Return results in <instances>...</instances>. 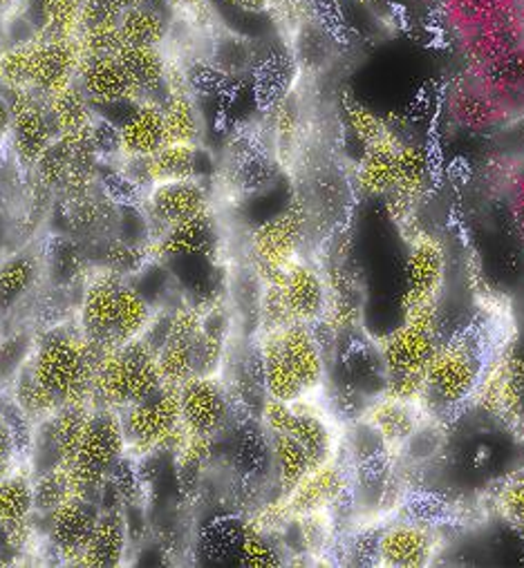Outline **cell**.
Here are the masks:
<instances>
[{"label": "cell", "instance_id": "obj_1", "mask_svg": "<svg viewBox=\"0 0 524 568\" xmlns=\"http://www.w3.org/2000/svg\"><path fill=\"white\" fill-rule=\"evenodd\" d=\"M500 347L493 345L491 325L480 318L464 323L442 338L424 374L426 412L435 418L453 416L466 407Z\"/></svg>", "mask_w": 524, "mask_h": 568}, {"label": "cell", "instance_id": "obj_2", "mask_svg": "<svg viewBox=\"0 0 524 568\" xmlns=\"http://www.w3.org/2000/svg\"><path fill=\"white\" fill-rule=\"evenodd\" d=\"M105 349L88 341L77 321H66L39 332L30 367L61 405H92L94 374Z\"/></svg>", "mask_w": 524, "mask_h": 568}, {"label": "cell", "instance_id": "obj_3", "mask_svg": "<svg viewBox=\"0 0 524 568\" xmlns=\"http://www.w3.org/2000/svg\"><path fill=\"white\" fill-rule=\"evenodd\" d=\"M121 412L103 405H92L85 430L74 462L68 466L74 495L92 501H103L105 486L128 459Z\"/></svg>", "mask_w": 524, "mask_h": 568}, {"label": "cell", "instance_id": "obj_4", "mask_svg": "<svg viewBox=\"0 0 524 568\" xmlns=\"http://www.w3.org/2000/svg\"><path fill=\"white\" fill-rule=\"evenodd\" d=\"M312 226L310 204L303 195H294L290 204L274 217L260 222L246 237V262L262 284L281 282L285 268L303 257Z\"/></svg>", "mask_w": 524, "mask_h": 568}, {"label": "cell", "instance_id": "obj_5", "mask_svg": "<svg viewBox=\"0 0 524 568\" xmlns=\"http://www.w3.org/2000/svg\"><path fill=\"white\" fill-rule=\"evenodd\" d=\"M128 459L144 462L160 453H178L189 433L180 416L178 387L164 385L153 396L121 409Z\"/></svg>", "mask_w": 524, "mask_h": 568}, {"label": "cell", "instance_id": "obj_6", "mask_svg": "<svg viewBox=\"0 0 524 568\" xmlns=\"http://www.w3.org/2000/svg\"><path fill=\"white\" fill-rule=\"evenodd\" d=\"M404 325L374 341L385 376H424L440 343V303L404 305Z\"/></svg>", "mask_w": 524, "mask_h": 568}, {"label": "cell", "instance_id": "obj_7", "mask_svg": "<svg viewBox=\"0 0 524 568\" xmlns=\"http://www.w3.org/2000/svg\"><path fill=\"white\" fill-rule=\"evenodd\" d=\"M468 405L508 428L524 423V352L513 341L493 354Z\"/></svg>", "mask_w": 524, "mask_h": 568}, {"label": "cell", "instance_id": "obj_8", "mask_svg": "<svg viewBox=\"0 0 524 568\" xmlns=\"http://www.w3.org/2000/svg\"><path fill=\"white\" fill-rule=\"evenodd\" d=\"M281 166L274 158L270 136L253 128L238 130L224 149L218 175L224 186L242 197L265 191L276 182Z\"/></svg>", "mask_w": 524, "mask_h": 568}, {"label": "cell", "instance_id": "obj_9", "mask_svg": "<svg viewBox=\"0 0 524 568\" xmlns=\"http://www.w3.org/2000/svg\"><path fill=\"white\" fill-rule=\"evenodd\" d=\"M444 548L440 528L429 519H392L376 530L374 566L381 568H424Z\"/></svg>", "mask_w": 524, "mask_h": 568}, {"label": "cell", "instance_id": "obj_10", "mask_svg": "<svg viewBox=\"0 0 524 568\" xmlns=\"http://www.w3.org/2000/svg\"><path fill=\"white\" fill-rule=\"evenodd\" d=\"M6 94L14 108V123L8 136L10 151L17 164L32 173L39 160L59 139V130L50 116L46 99L34 90H6Z\"/></svg>", "mask_w": 524, "mask_h": 568}, {"label": "cell", "instance_id": "obj_11", "mask_svg": "<svg viewBox=\"0 0 524 568\" xmlns=\"http://www.w3.org/2000/svg\"><path fill=\"white\" fill-rule=\"evenodd\" d=\"M140 209L149 222L153 240L167 229L213 209V180H178L153 184L144 191Z\"/></svg>", "mask_w": 524, "mask_h": 568}, {"label": "cell", "instance_id": "obj_12", "mask_svg": "<svg viewBox=\"0 0 524 568\" xmlns=\"http://www.w3.org/2000/svg\"><path fill=\"white\" fill-rule=\"evenodd\" d=\"M180 416L189 435L218 439L235 414L222 376H193L178 387Z\"/></svg>", "mask_w": 524, "mask_h": 568}, {"label": "cell", "instance_id": "obj_13", "mask_svg": "<svg viewBox=\"0 0 524 568\" xmlns=\"http://www.w3.org/2000/svg\"><path fill=\"white\" fill-rule=\"evenodd\" d=\"M125 275L92 262L81 280V301L77 312V323L83 336L101 347L112 345V329L117 321L119 292Z\"/></svg>", "mask_w": 524, "mask_h": 568}, {"label": "cell", "instance_id": "obj_14", "mask_svg": "<svg viewBox=\"0 0 524 568\" xmlns=\"http://www.w3.org/2000/svg\"><path fill=\"white\" fill-rule=\"evenodd\" d=\"M449 253L444 242L429 231L409 237L406 255V294L402 307L413 303H440L446 290Z\"/></svg>", "mask_w": 524, "mask_h": 568}, {"label": "cell", "instance_id": "obj_15", "mask_svg": "<svg viewBox=\"0 0 524 568\" xmlns=\"http://www.w3.org/2000/svg\"><path fill=\"white\" fill-rule=\"evenodd\" d=\"M222 244L220 235V222L213 209L180 222L158 237L151 240V257L160 264L171 262H189V260H202V262H215L218 251Z\"/></svg>", "mask_w": 524, "mask_h": 568}, {"label": "cell", "instance_id": "obj_16", "mask_svg": "<svg viewBox=\"0 0 524 568\" xmlns=\"http://www.w3.org/2000/svg\"><path fill=\"white\" fill-rule=\"evenodd\" d=\"M99 513H101L99 501L85 499L81 495H72L48 517H39L46 521L43 537L61 564L66 566L79 564Z\"/></svg>", "mask_w": 524, "mask_h": 568}, {"label": "cell", "instance_id": "obj_17", "mask_svg": "<svg viewBox=\"0 0 524 568\" xmlns=\"http://www.w3.org/2000/svg\"><path fill=\"white\" fill-rule=\"evenodd\" d=\"M352 473L341 457L312 468L288 495H283L290 517L314 510H336L350 495Z\"/></svg>", "mask_w": 524, "mask_h": 568}, {"label": "cell", "instance_id": "obj_18", "mask_svg": "<svg viewBox=\"0 0 524 568\" xmlns=\"http://www.w3.org/2000/svg\"><path fill=\"white\" fill-rule=\"evenodd\" d=\"M276 284L281 287L292 323L319 325L323 321L328 310L325 271L299 257L285 268L281 282Z\"/></svg>", "mask_w": 524, "mask_h": 568}, {"label": "cell", "instance_id": "obj_19", "mask_svg": "<svg viewBox=\"0 0 524 568\" xmlns=\"http://www.w3.org/2000/svg\"><path fill=\"white\" fill-rule=\"evenodd\" d=\"M431 414L426 412L424 403L397 398L390 394H379L367 403V407L359 418L372 425L385 442V446L390 448V453L397 459L402 446L415 435V430Z\"/></svg>", "mask_w": 524, "mask_h": 568}, {"label": "cell", "instance_id": "obj_20", "mask_svg": "<svg viewBox=\"0 0 524 568\" xmlns=\"http://www.w3.org/2000/svg\"><path fill=\"white\" fill-rule=\"evenodd\" d=\"M43 282V246H26L0 260V316L10 321Z\"/></svg>", "mask_w": 524, "mask_h": 568}, {"label": "cell", "instance_id": "obj_21", "mask_svg": "<svg viewBox=\"0 0 524 568\" xmlns=\"http://www.w3.org/2000/svg\"><path fill=\"white\" fill-rule=\"evenodd\" d=\"M83 61V50L77 37H41L34 59L32 90L41 99H50L70 83L77 81L79 68Z\"/></svg>", "mask_w": 524, "mask_h": 568}, {"label": "cell", "instance_id": "obj_22", "mask_svg": "<svg viewBox=\"0 0 524 568\" xmlns=\"http://www.w3.org/2000/svg\"><path fill=\"white\" fill-rule=\"evenodd\" d=\"M449 112L468 130L502 128L515 114L468 72L460 74L449 88Z\"/></svg>", "mask_w": 524, "mask_h": 568}, {"label": "cell", "instance_id": "obj_23", "mask_svg": "<svg viewBox=\"0 0 524 568\" xmlns=\"http://www.w3.org/2000/svg\"><path fill=\"white\" fill-rule=\"evenodd\" d=\"M288 361L303 385L305 398H314L328 387V354L312 325L292 323L281 329Z\"/></svg>", "mask_w": 524, "mask_h": 568}, {"label": "cell", "instance_id": "obj_24", "mask_svg": "<svg viewBox=\"0 0 524 568\" xmlns=\"http://www.w3.org/2000/svg\"><path fill=\"white\" fill-rule=\"evenodd\" d=\"M402 134L395 128L376 139L374 144L365 146L356 166H354V186L361 195L376 200L387 197L397 184V155L402 146Z\"/></svg>", "mask_w": 524, "mask_h": 568}, {"label": "cell", "instance_id": "obj_25", "mask_svg": "<svg viewBox=\"0 0 524 568\" xmlns=\"http://www.w3.org/2000/svg\"><path fill=\"white\" fill-rule=\"evenodd\" d=\"M149 186L178 180H213L218 164L204 144H164L144 160Z\"/></svg>", "mask_w": 524, "mask_h": 568}, {"label": "cell", "instance_id": "obj_26", "mask_svg": "<svg viewBox=\"0 0 524 568\" xmlns=\"http://www.w3.org/2000/svg\"><path fill=\"white\" fill-rule=\"evenodd\" d=\"M175 12L164 0H138L119 19L123 45L140 48H169L175 30Z\"/></svg>", "mask_w": 524, "mask_h": 568}, {"label": "cell", "instance_id": "obj_27", "mask_svg": "<svg viewBox=\"0 0 524 568\" xmlns=\"http://www.w3.org/2000/svg\"><path fill=\"white\" fill-rule=\"evenodd\" d=\"M290 435L305 448L312 468L339 457L341 430H336L328 412L312 405L310 398L294 403V425Z\"/></svg>", "mask_w": 524, "mask_h": 568}, {"label": "cell", "instance_id": "obj_28", "mask_svg": "<svg viewBox=\"0 0 524 568\" xmlns=\"http://www.w3.org/2000/svg\"><path fill=\"white\" fill-rule=\"evenodd\" d=\"M167 144L162 103L140 101L119 125V160H147Z\"/></svg>", "mask_w": 524, "mask_h": 568}, {"label": "cell", "instance_id": "obj_29", "mask_svg": "<svg viewBox=\"0 0 524 568\" xmlns=\"http://www.w3.org/2000/svg\"><path fill=\"white\" fill-rule=\"evenodd\" d=\"M77 81L90 97L92 105H108L121 101H142L135 85L130 83L117 54L83 57Z\"/></svg>", "mask_w": 524, "mask_h": 568}, {"label": "cell", "instance_id": "obj_30", "mask_svg": "<svg viewBox=\"0 0 524 568\" xmlns=\"http://www.w3.org/2000/svg\"><path fill=\"white\" fill-rule=\"evenodd\" d=\"M128 552V519L121 508L103 506L97 517V524L90 532V539L81 552L77 566L90 568H114L121 566Z\"/></svg>", "mask_w": 524, "mask_h": 568}, {"label": "cell", "instance_id": "obj_31", "mask_svg": "<svg viewBox=\"0 0 524 568\" xmlns=\"http://www.w3.org/2000/svg\"><path fill=\"white\" fill-rule=\"evenodd\" d=\"M480 85L495 94L513 114L524 110V45L466 70Z\"/></svg>", "mask_w": 524, "mask_h": 568}, {"label": "cell", "instance_id": "obj_32", "mask_svg": "<svg viewBox=\"0 0 524 568\" xmlns=\"http://www.w3.org/2000/svg\"><path fill=\"white\" fill-rule=\"evenodd\" d=\"M135 354L130 343L119 347H108L99 361L94 374L92 405H103L112 409H123L130 405V385H133Z\"/></svg>", "mask_w": 524, "mask_h": 568}, {"label": "cell", "instance_id": "obj_33", "mask_svg": "<svg viewBox=\"0 0 524 568\" xmlns=\"http://www.w3.org/2000/svg\"><path fill=\"white\" fill-rule=\"evenodd\" d=\"M299 68L288 50L283 48H268L258 50L255 65L251 70L253 79V97L262 110H270L279 99H283L296 83Z\"/></svg>", "mask_w": 524, "mask_h": 568}, {"label": "cell", "instance_id": "obj_34", "mask_svg": "<svg viewBox=\"0 0 524 568\" xmlns=\"http://www.w3.org/2000/svg\"><path fill=\"white\" fill-rule=\"evenodd\" d=\"M117 59L123 65L130 83L135 85L142 101H164L169 72V52L164 48L123 45L117 52Z\"/></svg>", "mask_w": 524, "mask_h": 568}, {"label": "cell", "instance_id": "obj_35", "mask_svg": "<svg viewBox=\"0 0 524 568\" xmlns=\"http://www.w3.org/2000/svg\"><path fill=\"white\" fill-rule=\"evenodd\" d=\"M285 45L299 72L312 77V74H323L332 65L339 41L316 17H308L305 21H301L288 32Z\"/></svg>", "mask_w": 524, "mask_h": 568}, {"label": "cell", "instance_id": "obj_36", "mask_svg": "<svg viewBox=\"0 0 524 568\" xmlns=\"http://www.w3.org/2000/svg\"><path fill=\"white\" fill-rule=\"evenodd\" d=\"M255 347H258L262 383H265L268 396L285 400V403H296V400L305 398L303 385L296 378V374L288 361V354L283 349L281 329L258 334Z\"/></svg>", "mask_w": 524, "mask_h": 568}, {"label": "cell", "instance_id": "obj_37", "mask_svg": "<svg viewBox=\"0 0 524 568\" xmlns=\"http://www.w3.org/2000/svg\"><path fill=\"white\" fill-rule=\"evenodd\" d=\"M265 284L258 273L246 264L235 266L226 275V305L233 316L235 334L253 338L260 329V303Z\"/></svg>", "mask_w": 524, "mask_h": 568}, {"label": "cell", "instance_id": "obj_38", "mask_svg": "<svg viewBox=\"0 0 524 568\" xmlns=\"http://www.w3.org/2000/svg\"><path fill=\"white\" fill-rule=\"evenodd\" d=\"M167 144H204L206 121L200 99L191 90L169 92L162 101Z\"/></svg>", "mask_w": 524, "mask_h": 568}, {"label": "cell", "instance_id": "obj_39", "mask_svg": "<svg viewBox=\"0 0 524 568\" xmlns=\"http://www.w3.org/2000/svg\"><path fill=\"white\" fill-rule=\"evenodd\" d=\"M43 262H46V280L52 290H68L74 284H81L85 271L90 268L92 260L83 251V246L70 235H52L43 246Z\"/></svg>", "mask_w": 524, "mask_h": 568}, {"label": "cell", "instance_id": "obj_40", "mask_svg": "<svg viewBox=\"0 0 524 568\" xmlns=\"http://www.w3.org/2000/svg\"><path fill=\"white\" fill-rule=\"evenodd\" d=\"M158 307L135 287L133 282L125 277L123 287L119 292V307L117 321L112 329V345H125L130 341L142 338L158 316Z\"/></svg>", "mask_w": 524, "mask_h": 568}, {"label": "cell", "instance_id": "obj_41", "mask_svg": "<svg viewBox=\"0 0 524 568\" xmlns=\"http://www.w3.org/2000/svg\"><path fill=\"white\" fill-rule=\"evenodd\" d=\"M202 59H206L220 72H224L233 79H242V77L251 74V70L255 65L258 45L242 34L220 30L211 37L206 57H202Z\"/></svg>", "mask_w": 524, "mask_h": 568}, {"label": "cell", "instance_id": "obj_42", "mask_svg": "<svg viewBox=\"0 0 524 568\" xmlns=\"http://www.w3.org/2000/svg\"><path fill=\"white\" fill-rule=\"evenodd\" d=\"M268 448L279 484V495H288L310 470L312 462L305 448L288 433H265Z\"/></svg>", "mask_w": 524, "mask_h": 568}, {"label": "cell", "instance_id": "obj_43", "mask_svg": "<svg viewBox=\"0 0 524 568\" xmlns=\"http://www.w3.org/2000/svg\"><path fill=\"white\" fill-rule=\"evenodd\" d=\"M46 105H48L50 116H52V121L59 130V136L83 132L97 119L94 105H92L90 97L85 94V90L81 88L79 81L70 83L68 88H63L54 97L46 99Z\"/></svg>", "mask_w": 524, "mask_h": 568}, {"label": "cell", "instance_id": "obj_44", "mask_svg": "<svg viewBox=\"0 0 524 568\" xmlns=\"http://www.w3.org/2000/svg\"><path fill=\"white\" fill-rule=\"evenodd\" d=\"M34 517V475L21 466L0 479V521L3 528L30 521Z\"/></svg>", "mask_w": 524, "mask_h": 568}, {"label": "cell", "instance_id": "obj_45", "mask_svg": "<svg viewBox=\"0 0 524 568\" xmlns=\"http://www.w3.org/2000/svg\"><path fill=\"white\" fill-rule=\"evenodd\" d=\"M39 332L32 327L6 329L0 336V392H8L21 369L32 361Z\"/></svg>", "mask_w": 524, "mask_h": 568}, {"label": "cell", "instance_id": "obj_46", "mask_svg": "<svg viewBox=\"0 0 524 568\" xmlns=\"http://www.w3.org/2000/svg\"><path fill=\"white\" fill-rule=\"evenodd\" d=\"M8 392L14 398V403L21 407V412L34 423L50 418L61 407V400L34 376L30 363L21 369V374L17 376L14 385Z\"/></svg>", "mask_w": 524, "mask_h": 568}, {"label": "cell", "instance_id": "obj_47", "mask_svg": "<svg viewBox=\"0 0 524 568\" xmlns=\"http://www.w3.org/2000/svg\"><path fill=\"white\" fill-rule=\"evenodd\" d=\"M85 0H37V23L41 37H77L81 30Z\"/></svg>", "mask_w": 524, "mask_h": 568}, {"label": "cell", "instance_id": "obj_48", "mask_svg": "<svg viewBox=\"0 0 524 568\" xmlns=\"http://www.w3.org/2000/svg\"><path fill=\"white\" fill-rule=\"evenodd\" d=\"M39 41L0 48V88L32 90V74H34Z\"/></svg>", "mask_w": 524, "mask_h": 568}, {"label": "cell", "instance_id": "obj_49", "mask_svg": "<svg viewBox=\"0 0 524 568\" xmlns=\"http://www.w3.org/2000/svg\"><path fill=\"white\" fill-rule=\"evenodd\" d=\"M238 555L244 566H253V568L285 564L283 550L274 539V535L251 526L249 521L242 526V532L238 539Z\"/></svg>", "mask_w": 524, "mask_h": 568}, {"label": "cell", "instance_id": "obj_50", "mask_svg": "<svg viewBox=\"0 0 524 568\" xmlns=\"http://www.w3.org/2000/svg\"><path fill=\"white\" fill-rule=\"evenodd\" d=\"M341 108H343L347 130L359 141L361 149L374 144V141L381 139L390 128V123L381 114H376L370 105H365L352 94H343Z\"/></svg>", "mask_w": 524, "mask_h": 568}, {"label": "cell", "instance_id": "obj_51", "mask_svg": "<svg viewBox=\"0 0 524 568\" xmlns=\"http://www.w3.org/2000/svg\"><path fill=\"white\" fill-rule=\"evenodd\" d=\"M444 448H446V435L440 425H435V418L429 416L415 430V435L402 446L397 459H404L411 466H426L435 462Z\"/></svg>", "mask_w": 524, "mask_h": 568}, {"label": "cell", "instance_id": "obj_52", "mask_svg": "<svg viewBox=\"0 0 524 568\" xmlns=\"http://www.w3.org/2000/svg\"><path fill=\"white\" fill-rule=\"evenodd\" d=\"M72 495H74V488H72V477L68 466H59L50 473L34 477V515L48 517Z\"/></svg>", "mask_w": 524, "mask_h": 568}, {"label": "cell", "instance_id": "obj_53", "mask_svg": "<svg viewBox=\"0 0 524 568\" xmlns=\"http://www.w3.org/2000/svg\"><path fill=\"white\" fill-rule=\"evenodd\" d=\"M493 508L504 524L524 535V470H515L502 479L493 497Z\"/></svg>", "mask_w": 524, "mask_h": 568}, {"label": "cell", "instance_id": "obj_54", "mask_svg": "<svg viewBox=\"0 0 524 568\" xmlns=\"http://www.w3.org/2000/svg\"><path fill=\"white\" fill-rule=\"evenodd\" d=\"M77 39H79V45L83 50V57L117 54L123 48V37H121L119 23L88 26L77 34Z\"/></svg>", "mask_w": 524, "mask_h": 568}, {"label": "cell", "instance_id": "obj_55", "mask_svg": "<svg viewBox=\"0 0 524 568\" xmlns=\"http://www.w3.org/2000/svg\"><path fill=\"white\" fill-rule=\"evenodd\" d=\"M258 423L265 433H288L290 435L292 425H294V403H285V400L268 396L265 403H262V407H260Z\"/></svg>", "mask_w": 524, "mask_h": 568}, {"label": "cell", "instance_id": "obj_56", "mask_svg": "<svg viewBox=\"0 0 524 568\" xmlns=\"http://www.w3.org/2000/svg\"><path fill=\"white\" fill-rule=\"evenodd\" d=\"M506 197L511 217L517 229L524 233V155L513 158V164L506 175Z\"/></svg>", "mask_w": 524, "mask_h": 568}, {"label": "cell", "instance_id": "obj_57", "mask_svg": "<svg viewBox=\"0 0 524 568\" xmlns=\"http://www.w3.org/2000/svg\"><path fill=\"white\" fill-rule=\"evenodd\" d=\"M26 466L12 425L0 416V479Z\"/></svg>", "mask_w": 524, "mask_h": 568}, {"label": "cell", "instance_id": "obj_58", "mask_svg": "<svg viewBox=\"0 0 524 568\" xmlns=\"http://www.w3.org/2000/svg\"><path fill=\"white\" fill-rule=\"evenodd\" d=\"M164 3L175 12L178 19L204 26L211 19L209 0H164Z\"/></svg>", "mask_w": 524, "mask_h": 568}, {"label": "cell", "instance_id": "obj_59", "mask_svg": "<svg viewBox=\"0 0 524 568\" xmlns=\"http://www.w3.org/2000/svg\"><path fill=\"white\" fill-rule=\"evenodd\" d=\"M500 136L504 141V151L511 153V158L524 155V110L500 128Z\"/></svg>", "mask_w": 524, "mask_h": 568}, {"label": "cell", "instance_id": "obj_60", "mask_svg": "<svg viewBox=\"0 0 524 568\" xmlns=\"http://www.w3.org/2000/svg\"><path fill=\"white\" fill-rule=\"evenodd\" d=\"M12 123H14V108H12L6 90L0 88V141H8Z\"/></svg>", "mask_w": 524, "mask_h": 568}, {"label": "cell", "instance_id": "obj_61", "mask_svg": "<svg viewBox=\"0 0 524 568\" xmlns=\"http://www.w3.org/2000/svg\"><path fill=\"white\" fill-rule=\"evenodd\" d=\"M272 0H229V6L244 14H268Z\"/></svg>", "mask_w": 524, "mask_h": 568}, {"label": "cell", "instance_id": "obj_62", "mask_svg": "<svg viewBox=\"0 0 524 568\" xmlns=\"http://www.w3.org/2000/svg\"><path fill=\"white\" fill-rule=\"evenodd\" d=\"M28 12V0H0V26Z\"/></svg>", "mask_w": 524, "mask_h": 568}, {"label": "cell", "instance_id": "obj_63", "mask_svg": "<svg viewBox=\"0 0 524 568\" xmlns=\"http://www.w3.org/2000/svg\"><path fill=\"white\" fill-rule=\"evenodd\" d=\"M6 323H8V321H6L3 316H0V336H3V334H6Z\"/></svg>", "mask_w": 524, "mask_h": 568}, {"label": "cell", "instance_id": "obj_64", "mask_svg": "<svg viewBox=\"0 0 524 568\" xmlns=\"http://www.w3.org/2000/svg\"><path fill=\"white\" fill-rule=\"evenodd\" d=\"M0 537H6V530H3V521H0Z\"/></svg>", "mask_w": 524, "mask_h": 568}]
</instances>
